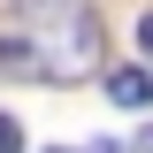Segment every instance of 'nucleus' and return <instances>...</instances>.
<instances>
[{
    "instance_id": "f257e3e1",
    "label": "nucleus",
    "mask_w": 153,
    "mask_h": 153,
    "mask_svg": "<svg viewBox=\"0 0 153 153\" xmlns=\"http://www.w3.org/2000/svg\"><path fill=\"white\" fill-rule=\"evenodd\" d=\"M100 61V16L92 0H23V23L0 38V76L31 84H76Z\"/></svg>"
},
{
    "instance_id": "f03ea898",
    "label": "nucleus",
    "mask_w": 153,
    "mask_h": 153,
    "mask_svg": "<svg viewBox=\"0 0 153 153\" xmlns=\"http://www.w3.org/2000/svg\"><path fill=\"white\" fill-rule=\"evenodd\" d=\"M107 100H115V107H146V100H153V76L146 69H115L107 76Z\"/></svg>"
},
{
    "instance_id": "7ed1b4c3",
    "label": "nucleus",
    "mask_w": 153,
    "mask_h": 153,
    "mask_svg": "<svg viewBox=\"0 0 153 153\" xmlns=\"http://www.w3.org/2000/svg\"><path fill=\"white\" fill-rule=\"evenodd\" d=\"M0 153H23V123L16 115H0Z\"/></svg>"
},
{
    "instance_id": "20e7f679",
    "label": "nucleus",
    "mask_w": 153,
    "mask_h": 153,
    "mask_svg": "<svg viewBox=\"0 0 153 153\" xmlns=\"http://www.w3.org/2000/svg\"><path fill=\"white\" fill-rule=\"evenodd\" d=\"M138 46H146V54H153V16H146V23H138Z\"/></svg>"
},
{
    "instance_id": "39448f33",
    "label": "nucleus",
    "mask_w": 153,
    "mask_h": 153,
    "mask_svg": "<svg viewBox=\"0 0 153 153\" xmlns=\"http://www.w3.org/2000/svg\"><path fill=\"white\" fill-rule=\"evenodd\" d=\"M54 153H61V146H54ZM84 153H123V146H115V138H100V146H84Z\"/></svg>"
},
{
    "instance_id": "423d86ee",
    "label": "nucleus",
    "mask_w": 153,
    "mask_h": 153,
    "mask_svg": "<svg viewBox=\"0 0 153 153\" xmlns=\"http://www.w3.org/2000/svg\"><path fill=\"white\" fill-rule=\"evenodd\" d=\"M138 153H153V123H146V146H138Z\"/></svg>"
}]
</instances>
